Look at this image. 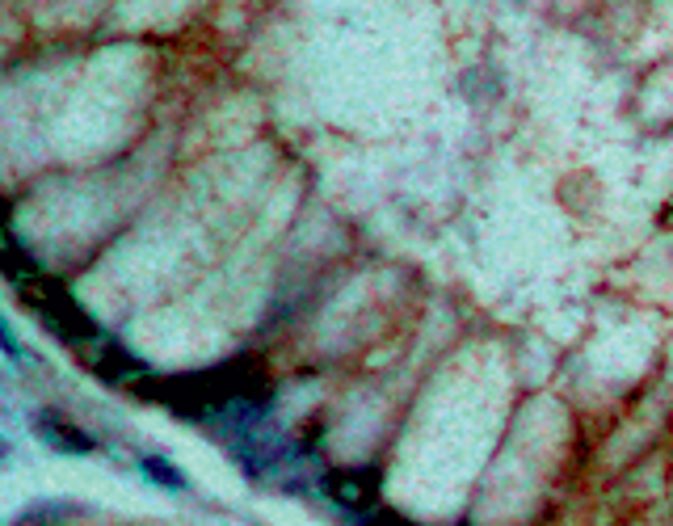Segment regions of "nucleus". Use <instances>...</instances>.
<instances>
[{
  "label": "nucleus",
  "instance_id": "1",
  "mask_svg": "<svg viewBox=\"0 0 673 526\" xmlns=\"http://www.w3.org/2000/svg\"><path fill=\"white\" fill-rule=\"evenodd\" d=\"M139 396L165 404L169 413L211 426V421L228 417L240 404H274V392L265 383L261 367L253 358H232L211 371H190V375H169V379H148L139 383Z\"/></svg>",
  "mask_w": 673,
  "mask_h": 526
},
{
  "label": "nucleus",
  "instance_id": "2",
  "mask_svg": "<svg viewBox=\"0 0 673 526\" xmlns=\"http://www.w3.org/2000/svg\"><path fill=\"white\" fill-rule=\"evenodd\" d=\"M17 295H22L26 308L43 320L59 341H68V346H97V341H106L101 325L72 299V291L64 287V282H55L47 274H34L26 282H17Z\"/></svg>",
  "mask_w": 673,
  "mask_h": 526
},
{
  "label": "nucleus",
  "instance_id": "3",
  "mask_svg": "<svg viewBox=\"0 0 673 526\" xmlns=\"http://www.w3.org/2000/svg\"><path fill=\"white\" fill-rule=\"evenodd\" d=\"M320 489H324V497H329L341 514H350V518L375 514V501H379V476L375 472H366V468L324 472L320 476Z\"/></svg>",
  "mask_w": 673,
  "mask_h": 526
},
{
  "label": "nucleus",
  "instance_id": "4",
  "mask_svg": "<svg viewBox=\"0 0 673 526\" xmlns=\"http://www.w3.org/2000/svg\"><path fill=\"white\" fill-rule=\"evenodd\" d=\"M34 434L59 455H93L97 451V438H89L85 430H76L72 421L64 413H55V409H43L34 417Z\"/></svg>",
  "mask_w": 673,
  "mask_h": 526
},
{
  "label": "nucleus",
  "instance_id": "5",
  "mask_svg": "<svg viewBox=\"0 0 673 526\" xmlns=\"http://www.w3.org/2000/svg\"><path fill=\"white\" fill-rule=\"evenodd\" d=\"M89 367H93V375H101L106 383H127V379L148 375V362H144V358H135L131 350H122L114 337L97 341V346H93V358H89Z\"/></svg>",
  "mask_w": 673,
  "mask_h": 526
},
{
  "label": "nucleus",
  "instance_id": "6",
  "mask_svg": "<svg viewBox=\"0 0 673 526\" xmlns=\"http://www.w3.org/2000/svg\"><path fill=\"white\" fill-rule=\"evenodd\" d=\"M85 514V505H72V501H38V505H26L22 514L13 518V526H43V522H64V518H80Z\"/></svg>",
  "mask_w": 673,
  "mask_h": 526
},
{
  "label": "nucleus",
  "instance_id": "7",
  "mask_svg": "<svg viewBox=\"0 0 673 526\" xmlns=\"http://www.w3.org/2000/svg\"><path fill=\"white\" fill-rule=\"evenodd\" d=\"M139 472H144L152 484H160V489H173V493H186V489H190L186 472L173 468L165 455H139Z\"/></svg>",
  "mask_w": 673,
  "mask_h": 526
},
{
  "label": "nucleus",
  "instance_id": "8",
  "mask_svg": "<svg viewBox=\"0 0 673 526\" xmlns=\"http://www.w3.org/2000/svg\"><path fill=\"white\" fill-rule=\"evenodd\" d=\"M0 270H5V278L13 282H26V278H34V274H43L38 270V261L34 257H26V249L17 245V236H5V257H0Z\"/></svg>",
  "mask_w": 673,
  "mask_h": 526
},
{
  "label": "nucleus",
  "instance_id": "9",
  "mask_svg": "<svg viewBox=\"0 0 673 526\" xmlns=\"http://www.w3.org/2000/svg\"><path fill=\"white\" fill-rule=\"evenodd\" d=\"M358 526H417V522H409V518H400V514H392V510H375V514H366V518H354Z\"/></svg>",
  "mask_w": 673,
  "mask_h": 526
},
{
  "label": "nucleus",
  "instance_id": "10",
  "mask_svg": "<svg viewBox=\"0 0 673 526\" xmlns=\"http://www.w3.org/2000/svg\"><path fill=\"white\" fill-rule=\"evenodd\" d=\"M0 346H5L9 367H22V346H17V337H13V325H0Z\"/></svg>",
  "mask_w": 673,
  "mask_h": 526
}]
</instances>
